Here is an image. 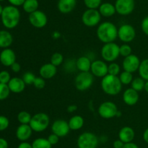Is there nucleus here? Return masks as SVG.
Returning a JSON list of instances; mask_svg holds the SVG:
<instances>
[{
	"label": "nucleus",
	"mask_w": 148,
	"mask_h": 148,
	"mask_svg": "<svg viewBox=\"0 0 148 148\" xmlns=\"http://www.w3.org/2000/svg\"><path fill=\"white\" fill-rule=\"evenodd\" d=\"M16 62V55L10 48L4 49L0 53V62L4 66L11 67Z\"/></svg>",
	"instance_id": "16"
},
{
	"label": "nucleus",
	"mask_w": 148,
	"mask_h": 148,
	"mask_svg": "<svg viewBox=\"0 0 148 148\" xmlns=\"http://www.w3.org/2000/svg\"><path fill=\"white\" fill-rule=\"evenodd\" d=\"M10 89L8 84L0 83V100H4L10 96Z\"/></svg>",
	"instance_id": "35"
},
{
	"label": "nucleus",
	"mask_w": 148,
	"mask_h": 148,
	"mask_svg": "<svg viewBox=\"0 0 148 148\" xmlns=\"http://www.w3.org/2000/svg\"><path fill=\"white\" fill-rule=\"evenodd\" d=\"M3 9H4V7H2V6H1V4H0V16L1 15V13H2Z\"/></svg>",
	"instance_id": "55"
},
{
	"label": "nucleus",
	"mask_w": 148,
	"mask_h": 148,
	"mask_svg": "<svg viewBox=\"0 0 148 148\" xmlns=\"http://www.w3.org/2000/svg\"><path fill=\"white\" fill-rule=\"evenodd\" d=\"M77 110V106L76 104H70V105L68 106L67 109H66L67 112L69 113H74V112L76 111Z\"/></svg>",
	"instance_id": "50"
},
{
	"label": "nucleus",
	"mask_w": 148,
	"mask_h": 148,
	"mask_svg": "<svg viewBox=\"0 0 148 148\" xmlns=\"http://www.w3.org/2000/svg\"><path fill=\"white\" fill-rule=\"evenodd\" d=\"M98 11L101 16H103L105 17H112L116 12L115 5L109 2L102 3L98 8Z\"/></svg>",
	"instance_id": "24"
},
{
	"label": "nucleus",
	"mask_w": 148,
	"mask_h": 148,
	"mask_svg": "<svg viewBox=\"0 0 148 148\" xmlns=\"http://www.w3.org/2000/svg\"><path fill=\"white\" fill-rule=\"evenodd\" d=\"M118 107L116 104L111 101H106L101 103L98 107V114L104 119H111L116 117Z\"/></svg>",
	"instance_id": "9"
},
{
	"label": "nucleus",
	"mask_w": 148,
	"mask_h": 148,
	"mask_svg": "<svg viewBox=\"0 0 148 148\" xmlns=\"http://www.w3.org/2000/svg\"><path fill=\"white\" fill-rule=\"evenodd\" d=\"M93 75L90 72H80L75 78V86L78 91H84L92 86Z\"/></svg>",
	"instance_id": "7"
},
{
	"label": "nucleus",
	"mask_w": 148,
	"mask_h": 148,
	"mask_svg": "<svg viewBox=\"0 0 148 148\" xmlns=\"http://www.w3.org/2000/svg\"><path fill=\"white\" fill-rule=\"evenodd\" d=\"M138 71L140 76L142 78H143L145 81H148V58L141 61Z\"/></svg>",
	"instance_id": "29"
},
{
	"label": "nucleus",
	"mask_w": 148,
	"mask_h": 148,
	"mask_svg": "<svg viewBox=\"0 0 148 148\" xmlns=\"http://www.w3.org/2000/svg\"><path fill=\"white\" fill-rule=\"evenodd\" d=\"M132 49L127 44H124L121 46H119L120 55L124 57H126L132 55Z\"/></svg>",
	"instance_id": "37"
},
{
	"label": "nucleus",
	"mask_w": 148,
	"mask_h": 148,
	"mask_svg": "<svg viewBox=\"0 0 148 148\" xmlns=\"http://www.w3.org/2000/svg\"><path fill=\"white\" fill-rule=\"evenodd\" d=\"M45 80L46 79H44V78L40 76L36 77L33 85L38 89H42L46 86V81Z\"/></svg>",
	"instance_id": "39"
},
{
	"label": "nucleus",
	"mask_w": 148,
	"mask_h": 148,
	"mask_svg": "<svg viewBox=\"0 0 148 148\" xmlns=\"http://www.w3.org/2000/svg\"><path fill=\"white\" fill-rule=\"evenodd\" d=\"M0 148H8V142L4 138H0Z\"/></svg>",
	"instance_id": "49"
},
{
	"label": "nucleus",
	"mask_w": 148,
	"mask_h": 148,
	"mask_svg": "<svg viewBox=\"0 0 148 148\" xmlns=\"http://www.w3.org/2000/svg\"><path fill=\"white\" fill-rule=\"evenodd\" d=\"M143 139H144L146 143L148 144V128L147 129H145V131L143 133Z\"/></svg>",
	"instance_id": "52"
},
{
	"label": "nucleus",
	"mask_w": 148,
	"mask_h": 148,
	"mask_svg": "<svg viewBox=\"0 0 148 148\" xmlns=\"http://www.w3.org/2000/svg\"><path fill=\"white\" fill-rule=\"evenodd\" d=\"M11 69L14 73H18L21 70V66H20V65L18 62H15L11 65Z\"/></svg>",
	"instance_id": "46"
},
{
	"label": "nucleus",
	"mask_w": 148,
	"mask_h": 148,
	"mask_svg": "<svg viewBox=\"0 0 148 148\" xmlns=\"http://www.w3.org/2000/svg\"><path fill=\"white\" fill-rule=\"evenodd\" d=\"M33 131L29 124H20L16 130V137L21 142H26L32 136Z\"/></svg>",
	"instance_id": "18"
},
{
	"label": "nucleus",
	"mask_w": 148,
	"mask_h": 148,
	"mask_svg": "<svg viewBox=\"0 0 148 148\" xmlns=\"http://www.w3.org/2000/svg\"><path fill=\"white\" fill-rule=\"evenodd\" d=\"M101 20V15L96 9H88L82 15V21L87 27L98 26Z\"/></svg>",
	"instance_id": "8"
},
{
	"label": "nucleus",
	"mask_w": 148,
	"mask_h": 148,
	"mask_svg": "<svg viewBox=\"0 0 148 148\" xmlns=\"http://www.w3.org/2000/svg\"><path fill=\"white\" fill-rule=\"evenodd\" d=\"M77 4V0H59L57 8L61 13L68 14L75 10Z\"/></svg>",
	"instance_id": "22"
},
{
	"label": "nucleus",
	"mask_w": 148,
	"mask_h": 148,
	"mask_svg": "<svg viewBox=\"0 0 148 148\" xmlns=\"http://www.w3.org/2000/svg\"><path fill=\"white\" fill-rule=\"evenodd\" d=\"M101 86L103 92L110 96L117 95L122 89V84L120 81L119 76L110 74L102 78Z\"/></svg>",
	"instance_id": "3"
},
{
	"label": "nucleus",
	"mask_w": 148,
	"mask_h": 148,
	"mask_svg": "<svg viewBox=\"0 0 148 148\" xmlns=\"http://www.w3.org/2000/svg\"><path fill=\"white\" fill-rule=\"evenodd\" d=\"M7 84H8L10 91L14 93V94H20V93L23 92L26 86L23 78H19V77L12 78Z\"/></svg>",
	"instance_id": "20"
},
{
	"label": "nucleus",
	"mask_w": 148,
	"mask_h": 148,
	"mask_svg": "<svg viewBox=\"0 0 148 148\" xmlns=\"http://www.w3.org/2000/svg\"><path fill=\"white\" fill-rule=\"evenodd\" d=\"M68 123H69L70 130L77 131L83 127L85 120L82 116L75 115H73L70 118V119L68 121Z\"/></svg>",
	"instance_id": "26"
},
{
	"label": "nucleus",
	"mask_w": 148,
	"mask_h": 148,
	"mask_svg": "<svg viewBox=\"0 0 148 148\" xmlns=\"http://www.w3.org/2000/svg\"><path fill=\"white\" fill-rule=\"evenodd\" d=\"M28 20L31 26L36 28H43L47 25L48 17L44 12L38 10L29 14Z\"/></svg>",
	"instance_id": "11"
},
{
	"label": "nucleus",
	"mask_w": 148,
	"mask_h": 148,
	"mask_svg": "<svg viewBox=\"0 0 148 148\" xmlns=\"http://www.w3.org/2000/svg\"><path fill=\"white\" fill-rule=\"evenodd\" d=\"M123 148H139V147L136 145L134 142H129V143H126L124 145Z\"/></svg>",
	"instance_id": "51"
},
{
	"label": "nucleus",
	"mask_w": 148,
	"mask_h": 148,
	"mask_svg": "<svg viewBox=\"0 0 148 148\" xmlns=\"http://www.w3.org/2000/svg\"><path fill=\"white\" fill-rule=\"evenodd\" d=\"M136 36V30L130 24H123L118 28V38L124 43L132 41Z\"/></svg>",
	"instance_id": "10"
},
{
	"label": "nucleus",
	"mask_w": 148,
	"mask_h": 148,
	"mask_svg": "<svg viewBox=\"0 0 148 148\" xmlns=\"http://www.w3.org/2000/svg\"><path fill=\"white\" fill-rule=\"evenodd\" d=\"M64 61V57L63 55L59 52H55L51 57V60L50 62L51 64H53V65H55L56 67L59 66V65H62Z\"/></svg>",
	"instance_id": "33"
},
{
	"label": "nucleus",
	"mask_w": 148,
	"mask_h": 148,
	"mask_svg": "<svg viewBox=\"0 0 148 148\" xmlns=\"http://www.w3.org/2000/svg\"><path fill=\"white\" fill-rule=\"evenodd\" d=\"M33 148H51L52 145L47 139L40 137L35 139L32 143Z\"/></svg>",
	"instance_id": "28"
},
{
	"label": "nucleus",
	"mask_w": 148,
	"mask_h": 148,
	"mask_svg": "<svg viewBox=\"0 0 148 148\" xmlns=\"http://www.w3.org/2000/svg\"><path fill=\"white\" fill-rule=\"evenodd\" d=\"M120 72H121V68L116 62H113L108 65V74L118 76L120 74Z\"/></svg>",
	"instance_id": "34"
},
{
	"label": "nucleus",
	"mask_w": 148,
	"mask_h": 148,
	"mask_svg": "<svg viewBox=\"0 0 148 148\" xmlns=\"http://www.w3.org/2000/svg\"><path fill=\"white\" fill-rule=\"evenodd\" d=\"M50 124L49 116L45 113H38L32 115L29 125L35 132H42L46 130Z\"/></svg>",
	"instance_id": "4"
},
{
	"label": "nucleus",
	"mask_w": 148,
	"mask_h": 148,
	"mask_svg": "<svg viewBox=\"0 0 148 148\" xmlns=\"http://www.w3.org/2000/svg\"><path fill=\"white\" fill-rule=\"evenodd\" d=\"M141 28L143 33L148 36V15L142 20Z\"/></svg>",
	"instance_id": "43"
},
{
	"label": "nucleus",
	"mask_w": 148,
	"mask_h": 148,
	"mask_svg": "<svg viewBox=\"0 0 148 148\" xmlns=\"http://www.w3.org/2000/svg\"><path fill=\"white\" fill-rule=\"evenodd\" d=\"M124 145H125V144H124L122 141H121L119 139H117V140L114 141V143H113V147H114V148H123L124 147Z\"/></svg>",
	"instance_id": "47"
},
{
	"label": "nucleus",
	"mask_w": 148,
	"mask_h": 148,
	"mask_svg": "<svg viewBox=\"0 0 148 148\" xmlns=\"http://www.w3.org/2000/svg\"><path fill=\"white\" fill-rule=\"evenodd\" d=\"M4 1V0H0V1Z\"/></svg>",
	"instance_id": "56"
},
{
	"label": "nucleus",
	"mask_w": 148,
	"mask_h": 148,
	"mask_svg": "<svg viewBox=\"0 0 148 148\" xmlns=\"http://www.w3.org/2000/svg\"><path fill=\"white\" fill-rule=\"evenodd\" d=\"M96 34L98 39L103 43L114 42L118 38V28L111 22L106 21L98 26Z\"/></svg>",
	"instance_id": "1"
},
{
	"label": "nucleus",
	"mask_w": 148,
	"mask_h": 148,
	"mask_svg": "<svg viewBox=\"0 0 148 148\" xmlns=\"http://www.w3.org/2000/svg\"><path fill=\"white\" fill-rule=\"evenodd\" d=\"M144 90L146 91V92L148 93V81H145V84Z\"/></svg>",
	"instance_id": "53"
},
{
	"label": "nucleus",
	"mask_w": 148,
	"mask_h": 148,
	"mask_svg": "<svg viewBox=\"0 0 148 148\" xmlns=\"http://www.w3.org/2000/svg\"><path fill=\"white\" fill-rule=\"evenodd\" d=\"M99 142L98 136L90 131L83 132L77 138L78 148H97Z\"/></svg>",
	"instance_id": "6"
},
{
	"label": "nucleus",
	"mask_w": 148,
	"mask_h": 148,
	"mask_svg": "<svg viewBox=\"0 0 148 148\" xmlns=\"http://www.w3.org/2000/svg\"><path fill=\"white\" fill-rule=\"evenodd\" d=\"M114 5L118 14L125 16L134 11L135 1L134 0H116Z\"/></svg>",
	"instance_id": "12"
},
{
	"label": "nucleus",
	"mask_w": 148,
	"mask_h": 148,
	"mask_svg": "<svg viewBox=\"0 0 148 148\" xmlns=\"http://www.w3.org/2000/svg\"><path fill=\"white\" fill-rule=\"evenodd\" d=\"M17 148H33V147H32V144L28 143L27 142H22L18 145Z\"/></svg>",
	"instance_id": "48"
},
{
	"label": "nucleus",
	"mask_w": 148,
	"mask_h": 148,
	"mask_svg": "<svg viewBox=\"0 0 148 148\" xmlns=\"http://www.w3.org/2000/svg\"><path fill=\"white\" fill-rule=\"evenodd\" d=\"M135 136L134 129L130 126H124L119 131V139L124 144L132 142Z\"/></svg>",
	"instance_id": "21"
},
{
	"label": "nucleus",
	"mask_w": 148,
	"mask_h": 148,
	"mask_svg": "<svg viewBox=\"0 0 148 148\" xmlns=\"http://www.w3.org/2000/svg\"><path fill=\"white\" fill-rule=\"evenodd\" d=\"M52 133L57 135L59 137H64L70 131V128L67 121L63 119L54 120L51 125Z\"/></svg>",
	"instance_id": "13"
},
{
	"label": "nucleus",
	"mask_w": 148,
	"mask_h": 148,
	"mask_svg": "<svg viewBox=\"0 0 148 148\" xmlns=\"http://www.w3.org/2000/svg\"><path fill=\"white\" fill-rule=\"evenodd\" d=\"M75 68H77L76 61L72 60V59H69L66 61L64 65V69L66 70V71L71 73L75 71Z\"/></svg>",
	"instance_id": "42"
},
{
	"label": "nucleus",
	"mask_w": 148,
	"mask_h": 148,
	"mask_svg": "<svg viewBox=\"0 0 148 148\" xmlns=\"http://www.w3.org/2000/svg\"><path fill=\"white\" fill-rule=\"evenodd\" d=\"M25 0H8L9 2L11 4V5L14 7H19V6H23V3Z\"/></svg>",
	"instance_id": "45"
},
{
	"label": "nucleus",
	"mask_w": 148,
	"mask_h": 148,
	"mask_svg": "<svg viewBox=\"0 0 148 148\" xmlns=\"http://www.w3.org/2000/svg\"><path fill=\"white\" fill-rule=\"evenodd\" d=\"M13 42L12 35L5 30H0V48H9Z\"/></svg>",
	"instance_id": "25"
},
{
	"label": "nucleus",
	"mask_w": 148,
	"mask_h": 148,
	"mask_svg": "<svg viewBox=\"0 0 148 148\" xmlns=\"http://www.w3.org/2000/svg\"><path fill=\"white\" fill-rule=\"evenodd\" d=\"M11 78L10 74L8 71H2L0 72V83L7 84Z\"/></svg>",
	"instance_id": "40"
},
{
	"label": "nucleus",
	"mask_w": 148,
	"mask_h": 148,
	"mask_svg": "<svg viewBox=\"0 0 148 148\" xmlns=\"http://www.w3.org/2000/svg\"><path fill=\"white\" fill-rule=\"evenodd\" d=\"M84 4L88 9H96L98 10L101 4H102V0H83Z\"/></svg>",
	"instance_id": "36"
},
{
	"label": "nucleus",
	"mask_w": 148,
	"mask_h": 148,
	"mask_svg": "<svg viewBox=\"0 0 148 148\" xmlns=\"http://www.w3.org/2000/svg\"><path fill=\"white\" fill-rule=\"evenodd\" d=\"M59 138L60 137H59L57 135L55 134V133H51L49 136H48L47 139L49 140V142H50L51 145H56L58 142H59Z\"/></svg>",
	"instance_id": "44"
},
{
	"label": "nucleus",
	"mask_w": 148,
	"mask_h": 148,
	"mask_svg": "<svg viewBox=\"0 0 148 148\" xmlns=\"http://www.w3.org/2000/svg\"><path fill=\"white\" fill-rule=\"evenodd\" d=\"M56 73H57V67L53 65L51 62L44 64L39 69V74L40 77L44 79L52 78L56 75Z\"/></svg>",
	"instance_id": "19"
},
{
	"label": "nucleus",
	"mask_w": 148,
	"mask_h": 148,
	"mask_svg": "<svg viewBox=\"0 0 148 148\" xmlns=\"http://www.w3.org/2000/svg\"><path fill=\"white\" fill-rule=\"evenodd\" d=\"M10 120L6 116L0 115V131L6 130L9 127Z\"/></svg>",
	"instance_id": "41"
},
{
	"label": "nucleus",
	"mask_w": 148,
	"mask_h": 148,
	"mask_svg": "<svg viewBox=\"0 0 148 148\" xmlns=\"http://www.w3.org/2000/svg\"><path fill=\"white\" fill-rule=\"evenodd\" d=\"M36 76L32 72H25L23 75V80L26 85H32L34 83Z\"/></svg>",
	"instance_id": "38"
},
{
	"label": "nucleus",
	"mask_w": 148,
	"mask_h": 148,
	"mask_svg": "<svg viewBox=\"0 0 148 148\" xmlns=\"http://www.w3.org/2000/svg\"><path fill=\"white\" fill-rule=\"evenodd\" d=\"M145 81L141 77H137V78H134L132 81L131 88L140 92L145 89Z\"/></svg>",
	"instance_id": "30"
},
{
	"label": "nucleus",
	"mask_w": 148,
	"mask_h": 148,
	"mask_svg": "<svg viewBox=\"0 0 148 148\" xmlns=\"http://www.w3.org/2000/svg\"><path fill=\"white\" fill-rule=\"evenodd\" d=\"M140 62L141 61H140V58L137 55L132 54V55L124 57L122 62V67L124 68V71L133 73L138 71Z\"/></svg>",
	"instance_id": "15"
},
{
	"label": "nucleus",
	"mask_w": 148,
	"mask_h": 148,
	"mask_svg": "<svg viewBox=\"0 0 148 148\" xmlns=\"http://www.w3.org/2000/svg\"><path fill=\"white\" fill-rule=\"evenodd\" d=\"M3 26L8 29H13L17 26L20 20V12L17 7L10 5L3 9L1 15Z\"/></svg>",
	"instance_id": "2"
},
{
	"label": "nucleus",
	"mask_w": 148,
	"mask_h": 148,
	"mask_svg": "<svg viewBox=\"0 0 148 148\" xmlns=\"http://www.w3.org/2000/svg\"><path fill=\"white\" fill-rule=\"evenodd\" d=\"M32 115L27 111H21L17 115V120L20 124H29Z\"/></svg>",
	"instance_id": "32"
},
{
	"label": "nucleus",
	"mask_w": 148,
	"mask_h": 148,
	"mask_svg": "<svg viewBox=\"0 0 148 148\" xmlns=\"http://www.w3.org/2000/svg\"><path fill=\"white\" fill-rule=\"evenodd\" d=\"M38 7L39 2L38 0H25L23 4V10L28 14H31L38 10Z\"/></svg>",
	"instance_id": "27"
},
{
	"label": "nucleus",
	"mask_w": 148,
	"mask_h": 148,
	"mask_svg": "<svg viewBox=\"0 0 148 148\" xmlns=\"http://www.w3.org/2000/svg\"><path fill=\"white\" fill-rule=\"evenodd\" d=\"M92 61L88 57L81 56L76 60L77 69L80 72H90Z\"/></svg>",
	"instance_id": "23"
},
{
	"label": "nucleus",
	"mask_w": 148,
	"mask_h": 148,
	"mask_svg": "<svg viewBox=\"0 0 148 148\" xmlns=\"http://www.w3.org/2000/svg\"><path fill=\"white\" fill-rule=\"evenodd\" d=\"M101 55L105 62H114L120 56L119 46L114 42L104 44L101 48Z\"/></svg>",
	"instance_id": "5"
},
{
	"label": "nucleus",
	"mask_w": 148,
	"mask_h": 148,
	"mask_svg": "<svg viewBox=\"0 0 148 148\" xmlns=\"http://www.w3.org/2000/svg\"><path fill=\"white\" fill-rule=\"evenodd\" d=\"M123 101L129 106L135 105L139 101L140 95L138 91H135L132 88H129L124 91L122 95Z\"/></svg>",
	"instance_id": "17"
},
{
	"label": "nucleus",
	"mask_w": 148,
	"mask_h": 148,
	"mask_svg": "<svg viewBox=\"0 0 148 148\" xmlns=\"http://www.w3.org/2000/svg\"><path fill=\"white\" fill-rule=\"evenodd\" d=\"M121 115H122L121 112L120 111V110H118V111H117V113H116V117L119 118V117H121Z\"/></svg>",
	"instance_id": "54"
},
{
	"label": "nucleus",
	"mask_w": 148,
	"mask_h": 148,
	"mask_svg": "<svg viewBox=\"0 0 148 148\" xmlns=\"http://www.w3.org/2000/svg\"><path fill=\"white\" fill-rule=\"evenodd\" d=\"M102 148H107V147H102Z\"/></svg>",
	"instance_id": "57"
},
{
	"label": "nucleus",
	"mask_w": 148,
	"mask_h": 148,
	"mask_svg": "<svg viewBox=\"0 0 148 148\" xmlns=\"http://www.w3.org/2000/svg\"><path fill=\"white\" fill-rule=\"evenodd\" d=\"M119 78L120 81L122 84V85H129V84H131L132 81L134 79L133 78V75L132 73L127 72V71H124L123 72H121L119 74Z\"/></svg>",
	"instance_id": "31"
},
{
	"label": "nucleus",
	"mask_w": 148,
	"mask_h": 148,
	"mask_svg": "<svg viewBox=\"0 0 148 148\" xmlns=\"http://www.w3.org/2000/svg\"><path fill=\"white\" fill-rule=\"evenodd\" d=\"M90 72L93 76L98 78H103L108 75V65L104 60L97 59L92 62Z\"/></svg>",
	"instance_id": "14"
}]
</instances>
